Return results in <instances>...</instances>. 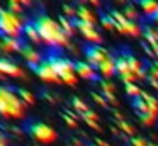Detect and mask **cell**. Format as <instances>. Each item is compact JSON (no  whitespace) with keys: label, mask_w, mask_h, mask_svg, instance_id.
Instances as JSON below:
<instances>
[{"label":"cell","mask_w":158,"mask_h":146,"mask_svg":"<svg viewBox=\"0 0 158 146\" xmlns=\"http://www.w3.org/2000/svg\"><path fill=\"white\" fill-rule=\"evenodd\" d=\"M92 98L97 102L99 105H102V107H107V100H106V97L104 95H99V94H92Z\"/></svg>","instance_id":"cell-37"},{"label":"cell","mask_w":158,"mask_h":146,"mask_svg":"<svg viewBox=\"0 0 158 146\" xmlns=\"http://www.w3.org/2000/svg\"><path fill=\"white\" fill-rule=\"evenodd\" d=\"M141 98H143L144 102L148 104V107H150V112L151 114H155V115H158V98H155L153 95H150L148 92H141V95H139Z\"/></svg>","instance_id":"cell-21"},{"label":"cell","mask_w":158,"mask_h":146,"mask_svg":"<svg viewBox=\"0 0 158 146\" xmlns=\"http://www.w3.org/2000/svg\"><path fill=\"white\" fill-rule=\"evenodd\" d=\"M44 60L49 61V65L55 68V71L60 77L65 75V73L75 71V63H73L72 60H68L66 56H60V54H56V53H48V56H46Z\"/></svg>","instance_id":"cell-5"},{"label":"cell","mask_w":158,"mask_h":146,"mask_svg":"<svg viewBox=\"0 0 158 146\" xmlns=\"http://www.w3.org/2000/svg\"><path fill=\"white\" fill-rule=\"evenodd\" d=\"M144 37H146L150 48L158 54V34H156V31L151 29V27H144Z\"/></svg>","instance_id":"cell-20"},{"label":"cell","mask_w":158,"mask_h":146,"mask_svg":"<svg viewBox=\"0 0 158 146\" xmlns=\"http://www.w3.org/2000/svg\"><path fill=\"white\" fill-rule=\"evenodd\" d=\"M17 95L21 97V100L24 102V104H34V95H32L31 92L24 90V88H19V90H17Z\"/></svg>","instance_id":"cell-27"},{"label":"cell","mask_w":158,"mask_h":146,"mask_svg":"<svg viewBox=\"0 0 158 146\" xmlns=\"http://www.w3.org/2000/svg\"><path fill=\"white\" fill-rule=\"evenodd\" d=\"M24 34H26V37H27L29 41H32V43H36V44L43 43V41H41V36H39L36 26L32 24V20H31V22H26V26H24Z\"/></svg>","instance_id":"cell-18"},{"label":"cell","mask_w":158,"mask_h":146,"mask_svg":"<svg viewBox=\"0 0 158 146\" xmlns=\"http://www.w3.org/2000/svg\"><path fill=\"white\" fill-rule=\"evenodd\" d=\"M123 14H124V17H126L127 20H133V22L138 19V10L134 9V5H126Z\"/></svg>","instance_id":"cell-29"},{"label":"cell","mask_w":158,"mask_h":146,"mask_svg":"<svg viewBox=\"0 0 158 146\" xmlns=\"http://www.w3.org/2000/svg\"><path fill=\"white\" fill-rule=\"evenodd\" d=\"M14 3H21V5H31V0H9Z\"/></svg>","instance_id":"cell-42"},{"label":"cell","mask_w":158,"mask_h":146,"mask_svg":"<svg viewBox=\"0 0 158 146\" xmlns=\"http://www.w3.org/2000/svg\"><path fill=\"white\" fill-rule=\"evenodd\" d=\"M97 70H99V73L102 75L104 78L114 77V73H117V71H116V60H114L112 56H109L106 61H102V63H100V66L97 68Z\"/></svg>","instance_id":"cell-16"},{"label":"cell","mask_w":158,"mask_h":146,"mask_svg":"<svg viewBox=\"0 0 158 146\" xmlns=\"http://www.w3.org/2000/svg\"><path fill=\"white\" fill-rule=\"evenodd\" d=\"M73 24H75V29H78L87 41H90V43H94V44L102 43V36H100V32H97L95 26L87 24V22H83V20H80V19H73Z\"/></svg>","instance_id":"cell-7"},{"label":"cell","mask_w":158,"mask_h":146,"mask_svg":"<svg viewBox=\"0 0 158 146\" xmlns=\"http://www.w3.org/2000/svg\"><path fill=\"white\" fill-rule=\"evenodd\" d=\"M94 146H97V144H94Z\"/></svg>","instance_id":"cell-52"},{"label":"cell","mask_w":158,"mask_h":146,"mask_svg":"<svg viewBox=\"0 0 158 146\" xmlns=\"http://www.w3.org/2000/svg\"><path fill=\"white\" fill-rule=\"evenodd\" d=\"M150 146H158V144H153V143H150Z\"/></svg>","instance_id":"cell-51"},{"label":"cell","mask_w":158,"mask_h":146,"mask_svg":"<svg viewBox=\"0 0 158 146\" xmlns=\"http://www.w3.org/2000/svg\"><path fill=\"white\" fill-rule=\"evenodd\" d=\"M72 105H73V109H75V112H77L78 115H83L85 112L90 111L89 105H87L85 102L82 100V98H78V97H73V98H72Z\"/></svg>","instance_id":"cell-23"},{"label":"cell","mask_w":158,"mask_h":146,"mask_svg":"<svg viewBox=\"0 0 158 146\" xmlns=\"http://www.w3.org/2000/svg\"><path fill=\"white\" fill-rule=\"evenodd\" d=\"M43 97H44V98H46V100H48V102H51V104H55V102H56V98L53 97L51 94H48V92H44V94H43Z\"/></svg>","instance_id":"cell-41"},{"label":"cell","mask_w":158,"mask_h":146,"mask_svg":"<svg viewBox=\"0 0 158 146\" xmlns=\"http://www.w3.org/2000/svg\"><path fill=\"white\" fill-rule=\"evenodd\" d=\"M78 75L75 73V71H72V73H65V75H61V83H65V85H75L77 83V80H78Z\"/></svg>","instance_id":"cell-30"},{"label":"cell","mask_w":158,"mask_h":146,"mask_svg":"<svg viewBox=\"0 0 158 146\" xmlns=\"http://www.w3.org/2000/svg\"><path fill=\"white\" fill-rule=\"evenodd\" d=\"M21 54H22V58L27 61V65L31 68H36L39 63H43L41 53H39V51H36L31 44H24V46H22V49H21Z\"/></svg>","instance_id":"cell-11"},{"label":"cell","mask_w":158,"mask_h":146,"mask_svg":"<svg viewBox=\"0 0 158 146\" xmlns=\"http://www.w3.org/2000/svg\"><path fill=\"white\" fill-rule=\"evenodd\" d=\"M32 24L36 26L41 41L48 46L53 48H68V36L63 32V29L60 27V24L56 20H53L48 15H36L32 19Z\"/></svg>","instance_id":"cell-1"},{"label":"cell","mask_w":158,"mask_h":146,"mask_svg":"<svg viewBox=\"0 0 158 146\" xmlns=\"http://www.w3.org/2000/svg\"><path fill=\"white\" fill-rule=\"evenodd\" d=\"M153 66H155V68H156V70H158V61H155V63H153Z\"/></svg>","instance_id":"cell-48"},{"label":"cell","mask_w":158,"mask_h":146,"mask_svg":"<svg viewBox=\"0 0 158 146\" xmlns=\"http://www.w3.org/2000/svg\"><path fill=\"white\" fill-rule=\"evenodd\" d=\"M94 141H95V144H97V146H109L106 141H104V139H100V138H95Z\"/></svg>","instance_id":"cell-43"},{"label":"cell","mask_w":158,"mask_h":146,"mask_svg":"<svg viewBox=\"0 0 158 146\" xmlns=\"http://www.w3.org/2000/svg\"><path fill=\"white\" fill-rule=\"evenodd\" d=\"M63 12H65V17H68V19H73L77 15V9H73L70 5H63Z\"/></svg>","instance_id":"cell-33"},{"label":"cell","mask_w":158,"mask_h":146,"mask_svg":"<svg viewBox=\"0 0 158 146\" xmlns=\"http://www.w3.org/2000/svg\"><path fill=\"white\" fill-rule=\"evenodd\" d=\"M26 114V104L12 87L0 85V115L5 119H22Z\"/></svg>","instance_id":"cell-2"},{"label":"cell","mask_w":158,"mask_h":146,"mask_svg":"<svg viewBox=\"0 0 158 146\" xmlns=\"http://www.w3.org/2000/svg\"><path fill=\"white\" fill-rule=\"evenodd\" d=\"M138 117H139L141 124H144V126H151V124L155 122V119H156V115L151 114V112H146V114H139Z\"/></svg>","instance_id":"cell-31"},{"label":"cell","mask_w":158,"mask_h":146,"mask_svg":"<svg viewBox=\"0 0 158 146\" xmlns=\"http://www.w3.org/2000/svg\"><path fill=\"white\" fill-rule=\"evenodd\" d=\"M116 60V71L117 75H119V78L124 81V83H134L136 81V77L133 75V71L129 70V66H127V61H126V56H116L114 58Z\"/></svg>","instance_id":"cell-10"},{"label":"cell","mask_w":158,"mask_h":146,"mask_svg":"<svg viewBox=\"0 0 158 146\" xmlns=\"http://www.w3.org/2000/svg\"><path fill=\"white\" fill-rule=\"evenodd\" d=\"M32 70L36 71V75H38L41 80L44 81H55V83H61V78H60V75L55 71V68L49 65V61L43 60V63H39L36 68H32Z\"/></svg>","instance_id":"cell-9"},{"label":"cell","mask_w":158,"mask_h":146,"mask_svg":"<svg viewBox=\"0 0 158 146\" xmlns=\"http://www.w3.org/2000/svg\"><path fill=\"white\" fill-rule=\"evenodd\" d=\"M124 56H126V61H127V66H129V70L133 71V75L136 77V80H144L146 77V73H144L143 66H141V61L138 60L134 54L131 53H124Z\"/></svg>","instance_id":"cell-13"},{"label":"cell","mask_w":158,"mask_h":146,"mask_svg":"<svg viewBox=\"0 0 158 146\" xmlns=\"http://www.w3.org/2000/svg\"><path fill=\"white\" fill-rule=\"evenodd\" d=\"M100 24H102V27H106V29H109V31H114L117 27V22L110 15H107V14H104V15L100 17Z\"/></svg>","instance_id":"cell-25"},{"label":"cell","mask_w":158,"mask_h":146,"mask_svg":"<svg viewBox=\"0 0 158 146\" xmlns=\"http://www.w3.org/2000/svg\"><path fill=\"white\" fill-rule=\"evenodd\" d=\"M99 83H100V88H102V94L104 95H106V94H114V90H116V87H114L110 81H107V80H100Z\"/></svg>","instance_id":"cell-32"},{"label":"cell","mask_w":158,"mask_h":146,"mask_svg":"<svg viewBox=\"0 0 158 146\" xmlns=\"http://www.w3.org/2000/svg\"><path fill=\"white\" fill-rule=\"evenodd\" d=\"M110 17H112L117 24L123 26V29L126 34H129V36H139L141 34V27L138 26L136 22H133V20H127L123 12H119V10H110Z\"/></svg>","instance_id":"cell-8"},{"label":"cell","mask_w":158,"mask_h":146,"mask_svg":"<svg viewBox=\"0 0 158 146\" xmlns=\"http://www.w3.org/2000/svg\"><path fill=\"white\" fill-rule=\"evenodd\" d=\"M116 126L124 132V134H127V136H133V134H134V127L129 124V122H126V121H117Z\"/></svg>","instance_id":"cell-28"},{"label":"cell","mask_w":158,"mask_h":146,"mask_svg":"<svg viewBox=\"0 0 158 146\" xmlns=\"http://www.w3.org/2000/svg\"><path fill=\"white\" fill-rule=\"evenodd\" d=\"M73 144H75V146H82V143H80V139H73Z\"/></svg>","instance_id":"cell-46"},{"label":"cell","mask_w":158,"mask_h":146,"mask_svg":"<svg viewBox=\"0 0 158 146\" xmlns=\"http://www.w3.org/2000/svg\"><path fill=\"white\" fill-rule=\"evenodd\" d=\"M0 138H5V136H4V134H2V131H0Z\"/></svg>","instance_id":"cell-50"},{"label":"cell","mask_w":158,"mask_h":146,"mask_svg":"<svg viewBox=\"0 0 158 146\" xmlns=\"http://www.w3.org/2000/svg\"><path fill=\"white\" fill-rule=\"evenodd\" d=\"M89 2L92 3V5H97V7L100 5V0H89Z\"/></svg>","instance_id":"cell-45"},{"label":"cell","mask_w":158,"mask_h":146,"mask_svg":"<svg viewBox=\"0 0 158 146\" xmlns=\"http://www.w3.org/2000/svg\"><path fill=\"white\" fill-rule=\"evenodd\" d=\"M124 87H126V94L129 95V97H134V98L139 97L141 92H143V90H141V88L138 87L136 83H124Z\"/></svg>","instance_id":"cell-26"},{"label":"cell","mask_w":158,"mask_h":146,"mask_svg":"<svg viewBox=\"0 0 158 146\" xmlns=\"http://www.w3.org/2000/svg\"><path fill=\"white\" fill-rule=\"evenodd\" d=\"M24 20L17 15V14L10 12V10L0 9V32L2 36H9V37H19L24 32Z\"/></svg>","instance_id":"cell-3"},{"label":"cell","mask_w":158,"mask_h":146,"mask_svg":"<svg viewBox=\"0 0 158 146\" xmlns=\"http://www.w3.org/2000/svg\"><path fill=\"white\" fill-rule=\"evenodd\" d=\"M78 2H80V3H87L89 0H78Z\"/></svg>","instance_id":"cell-49"},{"label":"cell","mask_w":158,"mask_h":146,"mask_svg":"<svg viewBox=\"0 0 158 146\" xmlns=\"http://www.w3.org/2000/svg\"><path fill=\"white\" fill-rule=\"evenodd\" d=\"M114 117H116V121H124V119H123V114H121L119 111H114Z\"/></svg>","instance_id":"cell-44"},{"label":"cell","mask_w":158,"mask_h":146,"mask_svg":"<svg viewBox=\"0 0 158 146\" xmlns=\"http://www.w3.org/2000/svg\"><path fill=\"white\" fill-rule=\"evenodd\" d=\"M58 24H60V27H61L63 32H65L68 37L73 36V31H75V24H73V19H68V17L61 15V17H60V20H58Z\"/></svg>","instance_id":"cell-22"},{"label":"cell","mask_w":158,"mask_h":146,"mask_svg":"<svg viewBox=\"0 0 158 146\" xmlns=\"http://www.w3.org/2000/svg\"><path fill=\"white\" fill-rule=\"evenodd\" d=\"M22 46H24V43H21V39L9 37V36H0V49L5 51V53H14V51L21 53Z\"/></svg>","instance_id":"cell-15"},{"label":"cell","mask_w":158,"mask_h":146,"mask_svg":"<svg viewBox=\"0 0 158 146\" xmlns=\"http://www.w3.org/2000/svg\"><path fill=\"white\" fill-rule=\"evenodd\" d=\"M63 119L66 121V124H68L70 127H78V122H77V119H75V117H72V115H68L66 112L63 114Z\"/></svg>","instance_id":"cell-35"},{"label":"cell","mask_w":158,"mask_h":146,"mask_svg":"<svg viewBox=\"0 0 158 146\" xmlns=\"http://www.w3.org/2000/svg\"><path fill=\"white\" fill-rule=\"evenodd\" d=\"M133 107L138 111V114H146V112H150V107H148V104L143 100L141 97H136L133 100Z\"/></svg>","instance_id":"cell-24"},{"label":"cell","mask_w":158,"mask_h":146,"mask_svg":"<svg viewBox=\"0 0 158 146\" xmlns=\"http://www.w3.org/2000/svg\"><path fill=\"white\" fill-rule=\"evenodd\" d=\"M139 5L146 15L155 17L158 14V0H139Z\"/></svg>","instance_id":"cell-19"},{"label":"cell","mask_w":158,"mask_h":146,"mask_svg":"<svg viewBox=\"0 0 158 146\" xmlns=\"http://www.w3.org/2000/svg\"><path fill=\"white\" fill-rule=\"evenodd\" d=\"M7 10H10V12H14V14H21L22 12V5L21 3H14V2H9V9Z\"/></svg>","instance_id":"cell-36"},{"label":"cell","mask_w":158,"mask_h":146,"mask_svg":"<svg viewBox=\"0 0 158 146\" xmlns=\"http://www.w3.org/2000/svg\"><path fill=\"white\" fill-rule=\"evenodd\" d=\"M153 22H155V24H156V26H158V14H156V15L153 17Z\"/></svg>","instance_id":"cell-47"},{"label":"cell","mask_w":158,"mask_h":146,"mask_svg":"<svg viewBox=\"0 0 158 146\" xmlns=\"http://www.w3.org/2000/svg\"><path fill=\"white\" fill-rule=\"evenodd\" d=\"M0 73L2 75H9V77H15V78H24V70L21 66H17L15 63L9 60H4L0 58Z\"/></svg>","instance_id":"cell-12"},{"label":"cell","mask_w":158,"mask_h":146,"mask_svg":"<svg viewBox=\"0 0 158 146\" xmlns=\"http://www.w3.org/2000/svg\"><path fill=\"white\" fill-rule=\"evenodd\" d=\"M148 81H150L151 87L156 88V90H158V78H155V77H148Z\"/></svg>","instance_id":"cell-40"},{"label":"cell","mask_w":158,"mask_h":146,"mask_svg":"<svg viewBox=\"0 0 158 146\" xmlns=\"http://www.w3.org/2000/svg\"><path fill=\"white\" fill-rule=\"evenodd\" d=\"M131 146H150V141H146L144 138H133Z\"/></svg>","instance_id":"cell-34"},{"label":"cell","mask_w":158,"mask_h":146,"mask_svg":"<svg viewBox=\"0 0 158 146\" xmlns=\"http://www.w3.org/2000/svg\"><path fill=\"white\" fill-rule=\"evenodd\" d=\"M83 54L87 58V63L92 65L94 68H99L102 61H106L110 56L104 48H100L99 44H89V46L83 48Z\"/></svg>","instance_id":"cell-6"},{"label":"cell","mask_w":158,"mask_h":146,"mask_svg":"<svg viewBox=\"0 0 158 146\" xmlns=\"http://www.w3.org/2000/svg\"><path fill=\"white\" fill-rule=\"evenodd\" d=\"M75 73L80 78H85V80H97L95 68L92 65H89L87 61H75Z\"/></svg>","instance_id":"cell-14"},{"label":"cell","mask_w":158,"mask_h":146,"mask_svg":"<svg viewBox=\"0 0 158 146\" xmlns=\"http://www.w3.org/2000/svg\"><path fill=\"white\" fill-rule=\"evenodd\" d=\"M80 117H82L83 121H85V119H90V121H97V119H99V114H95L94 111H89V112H85L83 115H80Z\"/></svg>","instance_id":"cell-38"},{"label":"cell","mask_w":158,"mask_h":146,"mask_svg":"<svg viewBox=\"0 0 158 146\" xmlns=\"http://www.w3.org/2000/svg\"><path fill=\"white\" fill-rule=\"evenodd\" d=\"M77 19L83 20V22H87V24H92V26H95V22H97L94 12H90L85 5H80L78 9H77Z\"/></svg>","instance_id":"cell-17"},{"label":"cell","mask_w":158,"mask_h":146,"mask_svg":"<svg viewBox=\"0 0 158 146\" xmlns=\"http://www.w3.org/2000/svg\"><path fill=\"white\" fill-rule=\"evenodd\" d=\"M26 131L31 138H34L36 141L43 143V144H51L53 141H56V136H58L55 129L44 122H31L26 126Z\"/></svg>","instance_id":"cell-4"},{"label":"cell","mask_w":158,"mask_h":146,"mask_svg":"<svg viewBox=\"0 0 158 146\" xmlns=\"http://www.w3.org/2000/svg\"><path fill=\"white\" fill-rule=\"evenodd\" d=\"M85 122H87V126H90V127L94 129V131H100V129H102L99 124H97V121H90V119H85Z\"/></svg>","instance_id":"cell-39"}]
</instances>
